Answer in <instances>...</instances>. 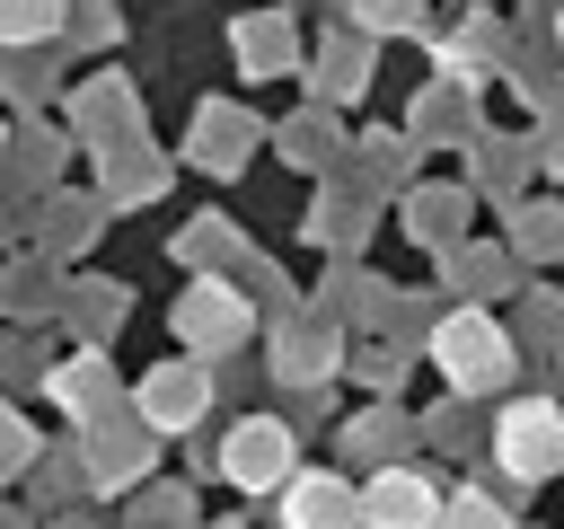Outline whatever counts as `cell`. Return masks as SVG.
I'll return each instance as SVG.
<instances>
[{
	"label": "cell",
	"mask_w": 564,
	"mask_h": 529,
	"mask_svg": "<svg viewBox=\"0 0 564 529\" xmlns=\"http://www.w3.org/2000/svg\"><path fill=\"white\" fill-rule=\"evenodd\" d=\"M441 529H511V494H449L441 503Z\"/></svg>",
	"instance_id": "cell-14"
},
{
	"label": "cell",
	"mask_w": 564,
	"mask_h": 529,
	"mask_svg": "<svg viewBox=\"0 0 564 529\" xmlns=\"http://www.w3.org/2000/svg\"><path fill=\"white\" fill-rule=\"evenodd\" d=\"M44 450H35V432H26V414L18 406H0V476H26Z\"/></svg>",
	"instance_id": "cell-16"
},
{
	"label": "cell",
	"mask_w": 564,
	"mask_h": 529,
	"mask_svg": "<svg viewBox=\"0 0 564 529\" xmlns=\"http://www.w3.org/2000/svg\"><path fill=\"white\" fill-rule=\"evenodd\" d=\"M432 370H441L458 397H494V388H511L520 344H511V326H494V309H449V317L432 326Z\"/></svg>",
	"instance_id": "cell-1"
},
{
	"label": "cell",
	"mask_w": 564,
	"mask_h": 529,
	"mask_svg": "<svg viewBox=\"0 0 564 529\" xmlns=\"http://www.w3.org/2000/svg\"><path fill=\"white\" fill-rule=\"evenodd\" d=\"M449 273H458L467 300H485V291L502 300V291H511V256H485V247H449Z\"/></svg>",
	"instance_id": "cell-12"
},
{
	"label": "cell",
	"mask_w": 564,
	"mask_h": 529,
	"mask_svg": "<svg viewBox=\"0 0 564 529\" xmlns=\"http://www.w3.org/2000/svg\"><path fill=\"white\" fill-rule=\"evenodd\" d=\"M220 529H238V520H220Z\"/></svg>",
	"instance_id": "cell-26"
},
{
	"label": "cell",
	"mask_w": 564,
	"mask_h": 529,
	"mask_svg": "<svg viewBox=\"0 0 564 529\" xmlns=\"http://www.w3.org/2000/svg\"><path fill=\"white\" fill-rule=\"evenodd\" d=\"M132 414H141L150 432H194V423L212 414V361H203V353L159 361V370L132 388Z\"/></svg>",
	"instance_id": "cell-3"
},
{
	"label": "cell",
	"mask_w": 564,
	"mask_h": 529,
	"mask_svg": "<svg viewBox=\"0 0 564 529\" xmlns=\"http://www.w3.org/2000/svg\"><path fill=\"white\" fill-rule=\"evenodd\" d=\"M79 467H88V485H132V476L150 467V423H132V414L115 406L106 423L79 432Z\"/></svg>",
	"instance_id": "cell-8"
},
{
	"label": "cell",
	"mask_w": 564,
	"mask_h": 529,
	"mask_svg": "<svg viewBox=\"0 0 564 529\" xmlns=\"http://www.w3.org/2000/svg\"><path fill=\"white\" fill-rule=\"evenodd\" d=\"M247 300L229 291V282H194L185 300H176V344L185 353H203V361H220V353H238L247 344Z\"/></svg>",
	"instance_id": "cell-6"
},
{
	"label": "cell",
	"mask_w": 564,
	"mask_h": 529,
	"mask_svg": "<svg viewBox=\"0 0 564 529\" xmlns=\"http://www.w3.org/2000/svg\"><path fill=\"white\" fill-rule=\"evenodd\" d=\"M361 71H370V44H335V53H326V97L361 88Z\"/></svg>",
	"instance_id": "cell-17"
},
{
	"label": "cell",
	"mask_w": 564,
	"mask_h": 529,
	"mask_svg": "<svg viewBox=\"0 0 564 529\" xmlns=\"http://www.w3.org/2000/svg\"><path fill=\"white\" fill-rule=\"evenodd\" d=\"M176 256H185V264H220V256H229V229H185Z\"/></svg>",
	"instance_id": "cell-20"
},
{
	"label": "cell",
	"mask_w": 564,
	"mask_h": 529,
	"mask_svg": "<svg viewBox=\"0 0 564 529\" xmlns=\"http://www.w3.org/2000/svg\"><path fill=\"white\" fill-rule=\"evenodd\" d=\"M352 9H361V18H370V26H405V18H414V9H405V0H352Z\"/></svg>",
	"instance_id": "cell-24"
},
{
	"label": "cell",
	"mask_w": 564,
	"mask_h": 529,
	"mask_svg": "<svg viewBox=\"0 0 564 529\" xmlns=\"http://www.w3.org/2000/svg\"><path fill=\"white\" fill-rule=\"evenodd\" d=\"M326 370H335V335H326V326H308V335H282V344H273V379H282V388H317Z\"/></svg>",
	"instance_id": "cell-11"
},
{
	"label": "cell",
	"mask_w": 564,
	"mask_h": 529,
	"mask_svg": "<svg viewBox=\"0 0 564 529\" xmlns=\"http://www.w3.org/2000/svg\"><path fill=\"white\" fill-rule=\"evenodd\" d=\"M458 194H414V238H441V247H458Z\"/></svg>",
	"instance_id": "cell-15"
},
{
	"label": "cell",
	"mask_w": 564,
	"mask_h": 529,
	"mask_svg": "<svg viewBox=\"0 0 564 529\" xmlns=\"http://www.w3.org/2000/svg\"><path fill=\"white\" fill-rule=\"evenodd\" d=\"M423 441H432V450H476V423H467L458 406H441V414H423Z\"/></svg>",
	"instance_id": "cell-18"
},
{
	"label": "cell",
	"mask_w": 564,
	"mask_h": 529,
	"mask_svg": "<svg viewBox=\"0 0 564 529\" xmlns=\"http://www.w3.org/2000/svg\"><path fill=\"white\" fill-rule=\"evenodd\" d=\"M44 388H53V406L88 432V423H106L115 406H123V388H115V370H106V353H70V361H53L44 370Z\"/></svg>",
	"instance_id": "cell-9"
},
{
	"label": "cell",
	"mask_w": 564,
	"mask_h": 529,
	"mask_svg": "<svg viewBox=\"0 0 564 529\" xmlns=\"http://www.w3.org/2000/svg\"><path fill=\"white\" fill-rule=\"evenodd\" d=\"M291 467H300V450H291V423H282V414H247V423L220 441V476H229L238 494H282Z\"/></svg>",
	"instance_id": "cell-4"
},
{
	"label": "cell",
	"mask_w": 564,
	"mask_h": 529,
	"mask_svg": "<svg viewBox=\"0 0 564 529\" xmlns=\"http://www.w3.org/2000/svg\"><path fill=\"white\" fill-rule=\"evenodd\" d=\"M361 520V485L335 467H291L282 476V529H352Z\"/></svg>",
	"instance_id": "cell-7"
},
{
	"label": "cell",
	"mask_w": 564,
	"mask_h": 529,
	"mask_svg": "<svg viewBox=\"0 0 564 529\" xmlns=\"http://www.w3.org/2000/svg\"><path fill=\"white\" fill-rule=\"evenodd\" d=\"M414 432H423V423H405L397 406H361V414H344V423H335L344 458H361V467H388V458H405V450H414Z\"/></svg>",
	"instance_id": "cell-10"
},
{
	"label": "cell",
	"mask_w": 564,
	"mask_h": 529,
	"mask_svg": "<svg viewBox=\"0 0 564 529\" xmlns=\"http://www.w3.org/2000/svg\"><path fill=\"white\" fill-rule=\"evenodd\" d=\"M0 529H18V511H0Z\"/></svg>",
	"instance_id": "cell-25"
},
{
	"label": "cell",
	"mask_w": 564,
	"mask_h": 529,
	"mask_svg": "<svg viewBox=\"0 0 564 529\" xmlns=\"http://www.w3.org/2000/svg\"><path fill=\"white\" fill-rule=\"evenodd\" d=\"M132 529H185V503H176V485H159V494L132 511Z\"/></svg>",
	"instance_id": "cell-19"
},
{
	"label": "cell",
	"mask_w": 564,
	"mask_h": 529,
	"mask_svg": "<svg viewBox=\"0 0 564 529\" xmlns=\"http://www.w3.org/2000/svg\"><path fill=\"white\" fill-rule=\"evenodd\" d=\"M555 35H564V18H555Z\"/></svg>",
	"instance_id": "cell-27"
},
{
	"label": "cell",
	"mask_w": 564,
	"mask_h": 529,
	"mask_svg": "<svg viewBox=\"0 0 564 529\" xmlns=\"http://www.w3.org/2000/svg\"><path fill=\"white\" fill-rule=\"evenodd\" d=\"M441 485L414 467V458H388V467H370V485H361V529H441Z\"/></svg>",
	"instance_id": "cell-5"
},
{
	"label": "cell",
	"mask_w": 564,
	"mask_h": 529,
	"mask_svg": "<svg viewBox=\"0 0 564 529\" xmlns=\"http://www.w3.org/2000/svg\"><path fill=\"white\" fill-rule=\"evenodd\" d=\"M520 247H529V256H564V220H546V212L520 220Z\"/></svg>",
	"instance_id": "cell-21"
},
{
	"label": "cell",
	"mask_w": 564,
	"mask_h": 529,
	"mask_svg": "<svg viewBox=\"0 0 564 529\" xmlns=\"http://www.w3.org/2000/svg\"><path fill=\"white\" fill-rule=\"evenodd\" d=\"M494 476L502 485H546L564 476V406L555 397H520L494 414Z\"/></svg>",
	"instance_id": "cell-2"
},
{
	"label": "cell",
	"mask_w": 564,
	"mask_h": 529,
	"mask_svg": "<svg viewBox=\"0 0 564 529\" xmlns=\"http://www.w3.org/2000/svg\"><path fill=\"white\" fill-rule=\"evenodd\" d=\"M62 26V0H0V35L9 44H35V35H53Z\"/></svg>",
	"instance_id": "cell-13"
},
{
	"label": "cell",
	"mask_w": 564,
	"mask_h": 529,
	"mask_svg": "<svg viewBox=\"0 0 564 529\" xmlns=\"http://www.w3.org/2000/svg\"><path fill=\"white\" fill-rule=\"evenodd\" d=\"M361 379H370V388H397V353L370 344V353H361Z\"/></svg>",
	"instance_id": "cell-23"
},
{
	"label": "cell",
	"mask_w": 564,
	"mask_h": 529,
	"mask_svg": "<svg viewBox=\"0 0 564 529\" xmlns=\"http://www.w3.org/2000/svg\"><path fill=\"white\" fill-rule=\"evenodd\" d=\"M115 194H159V168H150V159H123V168H115Z\"/></svg>",
	"instance_id": "cell-22"
}]
</instances>
